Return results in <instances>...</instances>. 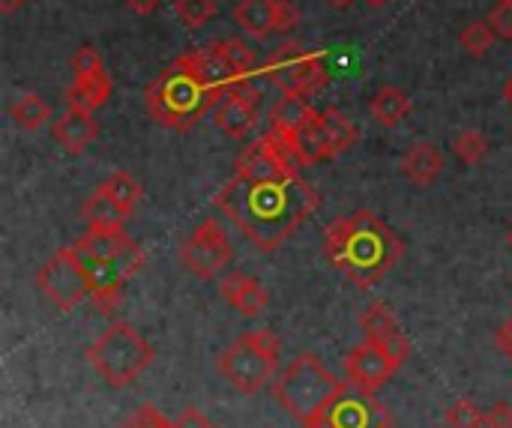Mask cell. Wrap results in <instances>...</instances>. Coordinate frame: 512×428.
I'll return each instance as SVG.
<instances>
[{"label": "cell", "mask_w": 512, "mask_h": 428, "mask_svg": "<svg viewBox=\"0 0 512 428\" xmlns=\"http://www.w3.org/2000/svg\"><path fill=\"white\" fill-rule=\"evenodd\" d=\"M213 204L261 252H276L318 207V192L303 177L252 180L234 174Z\"/></svg>", "instance_id": "1"}, {"label": "cell", "mask_w": 512, "mask_h": 428, "mask_svg": "<svg viewBox=\"0 0 512 428\" xmlns=\"http://www.w3.org/2000/svg\"><path fill=\"white\" fill-rule=\"evenodd\" d=\"M324 255L354 285L372 288L402 261L405 243L372 210H357L327 225Z\"/></svg>", "instance_id": "2"}, {"label": "cell", "mask_w": 512, "mask_h": 428, "mask_svg": "<svg viewBox=\"0 0 512 428\" xmlns=\"http://www.w3.org/2000/svg\"><path fill=\"white\" fill-rule=\"evenodd\" d=\"M225 93L213 87L195 66L192 51L180 54L168 69L156 75V81L144 90V105L159 126L174 132H189Z\"/></svg>", "instance_id": "3"}, {"label": "cell", "mask_w": 512, "mask_h": 428, "mask_svg": "<svg viewBox=\"0 0 512 428\" xmlns=\"http://www.w3.org/2000/svg\"><path fill=\"white\" fill-rule=\"evenodd\" d=\"M153 360V345L129 321H111L105 333L87 348L90 369L114 390L135 384L153 366Z\"/></svg>", "instance_id": "4"}, {"label": "cell", "mask_w": 512, "mask_h": 428, "mask_svg": "<svg viewBox=\"0 0 512 428\" xmlns=\"http://www.w3.org/2000/svg\"><path fill=\"white\" fill-rule=\"evenodd\" d=\"M345 381L327 372V366L315 354H300L273 384L276 402L285 408L303 428H309L324 408L333 402V396L342 390Z\"/></svg>", "instance_id": "5"}, {"label": "cell", "mask_w": 512, "mask_h": 428, "mask_svg": "<svg viewBox=\"0 0 512 428\" xmlns=\"http://www.w3.org/2000/svg\"><path fill=\"white\" fill-rule=\"evenodd\" d=\"M216 369L240 396L261 393L279 372V336L270 330L243 333L219 354Z\"/></svg>", "instance_id": "6"}, {"label": "cell", "mask_w": 512, "mask_h": 428, "mask_svg": "<svg viewBox=\"0 0 512 428\" xmlns=\"http://www.w3.org/2000/svg\"><path fill=\"white\" fill-rule=\"evenodd\" d=\"M36 288L42 291V297L57 306L60 312H72L75 306H81L84 300H90L93 294V282L90 273L84 270L75 246H63L57 249L39 270H36Z\"/></svg>", "instance_id": "7"}, {"label": "cell", "mask_w": 512, "mask_h": 428, "mask_svg": "<svg viewBox=\"0 0 512 428\" xmlns=\"http://www.w3.org/2000/svg\"><path fill=\"white\" fill-rule=\"evenodd\" d=\"M264 75L282 90V93H300V96H315L327 81L330 72L321 63L318 54L303 51L297 42H282L264 66Z\"/></svg>", "instance_id": "8"}, {"label": "cell", "mask_w": 512, "mask_h": 428, "mask_svg": "<svg viewBox=\"0 0 512 428\" xmlns=\"http://www.w3.org/2000/svg\"><path fill=\"white\" fill-rule=\"evenodd\" d=\"M393 417L387 408L375 399V390L357 387L351 381L342 384V390L333 396V402L324 408V414L309 428H390Z\"/></svg>", "instance_id": "9"}, {"label": "cell", "mask_w": 512, "mask_h": 428, "mask_svg": "<svg viewBox=\"0 0 512 428\" xmlns=\"http://www.w3.org/2000/svg\"><path fill=\"white\" fill-rule=\"evenodd\" d=\"M231 243L216 219H204L180 246V264L195 279H216L231 264Z\"/></svg>", "instance_id": "10"}, {"label": "cell", "mask_w": 512, "mask_h": 428, "mask_svg": "<svg viewBox=\"0 0 512 428\" xmlns=\"http://www.w3.org/2000/svg\"><path fill=\"white\" fill-rule=\"evenodd\" d=\"M405 363L381 342L366 339L363 345H357L348 357H345V375L351 384L366 387V390H378L384 387Z\"/></svg>", "instance_id": "11"}, {"label": "cell", "mask_w": 512, "mask_h": 428, "mask_svg": "<svg viewBox=\"0 0 512 428\" xmlns=\"http://www.w3.org/2000/svg\"><path fill=\"white\" fill-rule=\"evenodd\" d=\"M219 294L225 297V303H228L231 309H237V312L246 315V318H258V315L267 309V303H270L264 285H261L258 279L246 276V273H228V276L219 282Z\"/></svg>", "instance_id": "12"}, {"label": "cell", "mask_w": 512, "mask_h": 428, "mask_svg": "<svg viewBox=\"0 0 512 428\" xmlns=\"http://www.w3.org/2000/svg\"><path fill=\"white\" fill-rule=\"evenodd\" d=\"M213 123L228 135V138H246L255 123H258V108H255V96L246 93H228L213 114Z\"/></svg>", "instance_id": "13"}, {"label": "cell", "mask_w": 512, "mask_h": 428, "mask_svg": "<svg viewBox=\"0 0 512 428\" xmlns=\"http://www.w3.org/2000/svg\"><path fill=\"white\" fill-rule=\"evenodd\" d=\"M54 138L63 144L66 153L78 156V153H84V150L99 138V123L93 120L90 111H75V108H69V111L54 123Z\"/></svg>", "instance_id": "14"}, {"label": "cell", "mask_w": 512, "mask_h": 428, "mask_svg": "<svg viewBox=\"0 0 512 428\" xmlns=\"http://www.w3.org/2000/svg\"><path fill=\"white\" fill-rule=\"evenodd\" d=\"M237 174L240 177H252V180H285L294 177L285 171V165L276 159V153L270 150V144L264 141V135L252 144H246V150L237 156ZM300 177V174H297Z\"/></svg>", "instance_id": "15"}, {"label": "cell", "mask_w": 512, "mask_h": 428, "mask_svg": "<svg viewBox=\"0 0 512 428\" xmlns=\"http://www.w3.org/2000/svg\"><path fill=\"white\" fill-rule=\"evenodd\" d=\"M444 171V156L432 141H417L405 159H402V174L417 183V186H432Z\"/></svg>", "instance_id": "16"}, {"label": "cell", "mask_w": 512, "mask_h": 428, "mask_svg": "<svg viewBox=\"0 0 512 428\" xmlns=\"http://www.w3.org/2000/svg\"><path fill=\"white\" fill-rule=\"evenodd\" d=\"M129 243L126 231H99V228H87V234L81 240H75V252L81 255L84 264H102L111 261L123 246Z\"/></svg>", "instance_id": "17"}, {"label": "cell", "mask_w": 512, "mask_h": 428, "mask_svg": "<svg viewBox=\"0 0 512 428\" xmlns=\"http://www.w3.org/2000/svg\"><path fill=\"white\" fill-rule=\"evenodd\" d=\"M111 96V78L108 72H96V75H87V78H75V84L66 90V108H75V111H96L108 102Z\"/></svg>", "instance_id": "18"}, {"label": "cell", "mask_w": 512, "mask_h": 428, "mask_svg": "<svg viewBox=\"0 0 512 428\" xmlns=\"http://www.w3.org/2000/svg\"><path fill=\"white\" fill-rule=\"evenodd\" d=\"M318 111L309 105L306 96L300 93H282V99L270 108V120H273V129L285 132V135H297Z\"/></svg>", "instance_id": "19"}, {"label": "cell", "mask_w": 512, "mask_h": 428, "mask_svg": "<svg viewBox=\"0 0 512 428\" xmlns=\"http://www.w3.org/2000/svg\"><path fill=\"white\" fill-rule=\"evenodd\" d=\"M231 15L252 39H264L276 30V0H240Z\"/></svg>", "instance_id": "20"}, {"label": "cell", "mask_w": 512, "mask_h": 428, "mask_svg": "<svg viewBox=\"0 0 512 428\" xmlns=\"http://www.w3.org/2000/svg\"><path fill=\"white\" fill-rule=\"evenodd\" d=\"M81 216H84L87 228H99V231H123V225H126V219H129V213H126L120 204H114V201H111L105 192H99V189L84 201Z\"/></svg>", "instance_id": "21"}, {"label": "cell", "mask_w": 512, "mask_h": 428, "mask_svg": "<svg viewBox=\"0 0 512 428\" xmlns=\"http://www.w3.org/2000/svg\"><path fill=\"white\" fill-rule=\"evenodd\" d=\"M372 117L384 126V129H396L408 114H411V99L405 90L399 87H381L375 96H372V105H369Z\"/></svg>", "instance_id": "22"}, {"label": "cell", "mask_w": 512, "mask_h": 428, "mask_svg": "<svg viewBox=\"0 0 512 428\" xmlns=\"http://www.w3.org/2000/svg\"><path fill=\"white\" fill-rule=\"evenodd\" d=\"M294 141H297V147H300L306 165L324 162V159H336V150H333L330 135H327L324 123H321V114H315V117L294 135Z\"/></svg>", "instance_id": "23"}, {"label": "cell", "mask_w": 512, "mask_h": 428, "mask_svg": "<svg viewBox=\"0 0 512 428\" xmlns=\"http://www.w3.org/2000/svg\"><path fill=\"white\" fill-rule=\"evenodd\" d=\"M9 114H12V120H15L18 129L36 132V129H42V126L48 123L51 108H48V102H45L39 93H21V96L15 99V105L9 108Z\"/></svg>", "instance_id": "24"}, {"label": "cell", "mask_w": 512, "mask_h": 428, "mask_svg": "<svg viewBox=\"0 0 512 428\" xmlns=\"http://www.w3.org/2000/svg\"><path fill=\"white\" fill-rule=\"evenodd\" d=\"M99 192H105L114 204H120L129 216L135 213V207H138V201H141V195H144V189H141V183L132 177V174H126V171H114L111 177H105L102 183H99Z\"/></svg>", "instance_id": "25"}, {"label": "cell", "mask_w": 512, "mask_h": 428, "mask_svg": "<svg viewBox=\"0 0 512 428\" xmlns=\"http://www.w3.org/2000/svg\"><path fill=\"white\" fill-rule=\"evenodd\" d=\"M321 123H324V129L330 135V144H333L336 156L348 153L357 144V129H354V123L342 111H336V108L321 111Z\"/></svg>", "instance_id": "26"}, {"label": "cell", "mask_w": 512, "mask_h": 428, "mask_svg": "<svg viewBox=\"0 0 512 428\" xmlns=\"http://www.w3.org/2000/svg\"><path fill=\"white\" fill-rule=\"evenodd\" d=\"M360 327H363L366 339H378V342H384V339H390L393 333H399V321H396L393 309L384 306V303H372V306L363 312Z\"/></svg>", "instance_id": "27"}, {"label": "cell", "mask_w": 512, "mask_h": 428, "mask_svg": "<svg viewBox=\"0 0 512 428\" xmlns=\"http://www.w3.org/2000/svg\"><path fill=\"white\" fill-rule=\"evenodd\" d=\"M453 153L465 162V165H477L489 156V141L483 132L477 129H465L453 138Z\"/></svg>", "instance_id": "28"}, {"label": "cell", "mask_w": 512, "mask_h": 428, "mask_svg": "<svg viewBox=\"0 0 512 428\" xmlns=\"http://www.w3.org/2000/svg\"><path fill=\"white\" fill-rule=\"evenodd\" d=\"M216 48L222 51V57L234 66V72H237L240 78H246V75L252 72V66H255V54H252V48H249L243 39L231 36V39L216 42Z\"/></svg>", "instance_id": "29"}, {"label": "cell", "mask_w": 512, "mask_h": 428, "mask_svg": "<svg viewBox=\"0 0 512 428\" xmlns=\"http://www.w3.org/2000/svg\"><path fill=\"white\" fill-rule=\"evenodd\" d=\"M447 428H486V414L471 399H456L444 417Z\"/></svg>", "instance_id": "30"}, {"label": "cell", "mask_w": 512, "mask_h": 428, "mask_svg": "<svg viewBox=\"0 0 512 428\" xmlns=\"http://www.w3.org/2000/svg\"><path fill=\"white\" fill-rule=\"evenodd\" d=\"M495 27L489 24V21H471L462 33H459V42H462V48H468L474 57H480V54H486L489 48H492V42H495Z\"/></svg>", "instance_id": "31"}, {"label": "cell", "mask_w": 512, "mask_h": 428, "mask_svg": "<svg viewBox=\"0 0 512 428\" xmlns=\"http://www.w3.org/2000/svg\"><path fill=\"white\" fill-rule=\"evenodd\" d=\"M174 12L186 27H201L216 15V0H177Z\"/></svg>", "instance_id": "32"}, {"label": "cell", "mask_w": 512, "mask_h": 428, "mask_svg": "<svg viewBox=\"0 0 512 428\" xmlns=\"http://www.w3.org/2000/svg\"><path fill=\"white\" fill-rule=\"evenodd\" d=\"M117 428H174V423L156 408V405H141V408H135L123 423Z\"/></svg>", "instance_id": "33"}, {"label": "cell", "mask_w": 512, "mask_h": 428, "mask_svg": "<svg viewBox=\"0 0 512 428\" xmlns=\"http://www.w3.org/2000/svg\"><path fill=\"white\" fill-rule=\"evenodd\" d=\"M72 69H75V78H87V75H96V72H105L102 66V54L93 48V45H81L72 57Z\"/></svg>", "instance_id": "34"}, {"label": "cell", "mask_w": 512, "mask_h": 428, "mask_svg": "<svg viewBox=\"0 0 512 428\" xmlns=\"http://www.w3.org/2000/svg\"><path fill=\"white\" fill-rule=\"evenodd\" d=\"M90 303L96 312L102 315H114L123 303V288H102V291H93L90 294Z\"/></svg>", "instance_id": "35"}, {"label": "cell", "mask_w": 512, "mask_h": 428, "mask_svg": "<svg viewBox=\"0 0 512 428\" xmlns=\"http://www.w3.org/2000/svg\"><path fill=\"white\" fill-rule=\"evenodd\" d=\"M486 21L495 27V33H498L501 39H512V0H501V3L489 12Z\"/></svg>", "instance_id": "36"}, {"label": "cell", "mask_w": 512, "mask_h": 428, "mask_svg": "<svg viewBox=\"0 0 512 428\" xmlns=\"http://www.w3.org/2000/svg\"><path fill=\"white\" fill-rule=\"evenodd\" d=\"M300 24V9L291 0H276V33H288Z\"/></svg>", "instance_id": "37"}, {"label": "cell", "mask_w": 512, "mask_h": 428, "mask_svg": "<svg viewBox=\"0 0 512 428\" xmlns=\"http://www.w3.org/2000/svg\"><path fill=\"white\" fill-rule=\"evenodd\" d=\"M486 428H512V405L498 402L486 411Z\"/></svg>", "instance_id": "38"}, {"label": "cell", "mask_w": 512, "mask_h": 428, "mask_svg": "<svg viewBox=\"0 0 512 428\" xmlns=\"http://www.w3.org/2000/svg\"><path fill=\"white\" fill-rule=\"evenodd\" d=\"M174 428H219L216 423H210V417L198 408H186L177 420H174Z\"/></svg>", "instance_id": "39"}, {"label": "cell", "mask_w": 512, "mask_h": 428, "mask_svg": "<svg viewBox=\"0 0 512 428\" xmlns=\"http://www.w3.org/2000/svg\"><path fill=\"white\" fill-rule=\"evenodd\" d=\"M498 348L512 360V318L498 330Z\"/></svg>", "instance_id": "40"}, {"label": "cell", "mask_w": 512, "mask_h": 428, "mask_svg": "<svg viewBox=\"0 0 512 428\" xmlns=\"http://www.w3.org/2000/svg\"><path fill=\"white\" fill-rule=\"evenodd\" d=\"M126 6H129L135 15H150V12L159 6V0H126Z\"/></svg>", "instance_id": "41"}, {"label": "cell", "mask_w": 512, "mask_h": 428, "mask_svg": "<svg viewBox=\"0 0 512 428\" xmlns=\"http://www.w3.org/2000/svg\"><path fill=\"white\" fill-rule=\"evenodd\" d=\"M24 6V0H0V12L3 15H12L15 9H21Z\"/></svg>", "instance_id": "42"}, {"label": "cell", "mask_w": 512, "mask_h": 428, "mask_svg": "<svg viewBox=\"0 0 512 428\" xmlns=\"http://www.w3.org/2000/svg\"><path fill=\"white\" fill-rule=\"evenodd\" d=\"M327 3H330L333 9H348V6H351L354 0H327Z\"/></svg>", "instance_id": "43"}, {"label": "cell", "mask_w": 512, "mask_h": 428, "mask_svg": "<svg viewBox=\"0 0 512 428\" xmlns=\"http://www.w3.org/2000/svg\"><path fill=\"white\" fill-rule=\"evenodd\" d=\"M366 3H369V6H375V9H381V6H387L390 0H366Z\"/></svg>", "instance_id": "44"}, {"label": "cell", "mask_w": 512, "mask_h": 428, "mask_svg": "<svg viewBox=\"0 0 512 428\" xmlns=\"http://www.w3.org/2000/svg\"><path fill=\"white\" fill-rule=\"evenodd\" d=\"M504 96H507V102H510V105H512V78H510V81H507V87H504Z\"/></svg>", "instance_id": "45"}, {"label": "cell", "mask_w": 512, "mask_h": 428, "mask_svg": "<svg viewBox=\"0 0 512 428\" xmlns=\"http://www.w3.org/2000/svg\"><path fill=\"white\" fill-rule=\"evenodd\" d=\"M507 243H510V249H512V228H510V234H507Z\"/></svg>", "instance_id": "46"}]
</instances>
